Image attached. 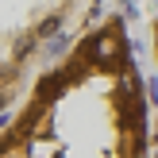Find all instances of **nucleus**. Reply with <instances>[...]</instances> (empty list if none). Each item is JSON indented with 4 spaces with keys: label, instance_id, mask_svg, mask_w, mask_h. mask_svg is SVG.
I'll return each mask as SVG.
<instances>
[{
    "label": "nucleus",
    "instance_id": "f257e3e1",
    "mask_svg": "<svg viewBox=\"0 0 158 158\" xmlns=\"http://www.w3.org/2000/svg\"><path fill=\"white\" fill-rule=\"evenodd\" d=\"M154 54H158V23H154Z\"/></svg>",
    "mask_w": 158,
    "mask_h": 158
}]
</instances>
